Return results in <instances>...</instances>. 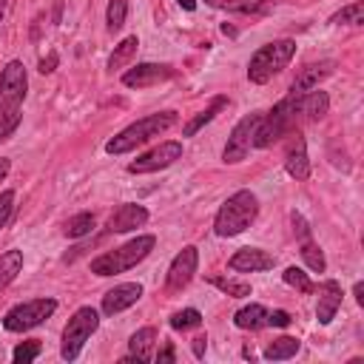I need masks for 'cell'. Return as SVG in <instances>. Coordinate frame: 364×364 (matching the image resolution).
Listing matches in <instances>:
<instances>
[{
  "mask_svg": "<svg viewBox=\"0 0 364 364\" xmlns=\"http://www.w3.org/2000/svg\"><path fill=\"white\" fill-rule=\"evenodd\" d=\"M29 91V74L20 60H9L0 71V143H6L23 120V100Z\"/></svg>",
  "mask_w": 364,
  "mask_h": 364,
  "instance_id": "cell-1",
  "label": "cell"
},
{
  "mask_svg": "<svg viewBox=\"0 0 364 364\" xmlns=\"http://www.w3.org/2000/svg\"><path fill=\"white\" fill-rule=\"evenodd\" d=\"M256 216H259V200L253 191L242 188L222 202V208L216 211V219H214V231L222 239L239 237L256 222Z\"/></svg>",
  "mask_w": 364,
  "mask_h": 364,
  "instance_id": "cell-2",
  "label": "cell"
},
{
  "mask_svg": "<svg viewBox=\"0 0 364 364\" xmlns=\"http://www.w3.org/2000/svg\"><path fill=\"white\" fill-rule=\"evenodd\" d=\"M299 120H304L299 94H288L282 103H276L267 114H262V120H259V125L253 131V148H267L273 143H279L285 134H290L296 128Z\"/></svg>",
  "mask_w": 364,
  "mask_h": 364,
  "instance_id": "cell-3",
  "label": "cell"
},
{
  "mask_svg": "<svg viewBox=\"0 0 364 364\" xmlns=\"http://www.w3.org/2000/svg\"><path fill=\"white\" fill-rule=\"evenodd\" d=\"M154 248H157V237L140 234L136 239H131L114 251H106L97 259H91V273H97V276H117V273H125V270L136 267L143 259H148Z\"/></svg>",
  "mask_w": 364,
  "mask_h": 364,
  "instance_id": "cell-4",
  "label": "cell"
},
{
  "mask_svg": "<svg viewBox=\"0 0 364 364\" xmlns=\"http://www.w3.org/2000/svg\"><path fill=\"white\" fill-rule=\"evenodd\" d=\"M176 122V111H157V114H148L143 120L131 122L128 128H122L120 134H114L111 140L106 143V151L108 154H128L134 151L136 146H143L148 140H154V136H160L162 131H168L171 125Z\"/></svg>",
  "mask_w": 364,
  "mask_h": 364,
  "instance_id": "cell-5",
  "label": "cell"
},
{
  "mask_svg": "<svg viewBox=\"0 0 364 364\" xmlns=\"http://www.w3.org/2000/svg\"><path fill=\"white\" fill-rule=\"evenodd\" d=\"M296 55V40L285 37V40H273V43H265L262 49H256V55L251 57L248 63V80L256 83V85H265L276 77Z\"/></svg>",
  "mask_w": 364,
  "mask_h": 364,
  "instance_id": "cell-6",
  "label": "cell"
},
{
  "mask_svg": "<svg viewBox=\"0 0 364 364\" xmlns=\"http://www.w3.org/2000/svg\"><path fill=\"white\" fill-rule=\"evenodd\" d=\"M100 328V313L94 307H80L74 310V316L69 318V325L63 330V342H60V356L66 361H74L83 350V344L97 333Z\"/></svg>",
  "mask_w": 364,
  "mask_h": 364,
  "instance_id": "cell-7",
  "label": "cell"
},
{
  "mask_svg": "<svg viewBox=\"0 0 364 364\" xmlns=\"http://www.w3.org/2000/svg\"><path fill=\"white\" fill-rule=\"evenodd\" d=\"M55 310H57L55 299H29V302H20V304H15V307L6 310L4 328L9 333H26V330L43 325Z\"/></svg>",
  "mask_w": 364,
  "mask_h": 364,
  "instance_id": "cell-8",
  "label": "cell"
},
{
  "mask_svg": "<svg viewBox=\"0 0 364 364\" xmlns=\"http://www.w3.org/2000/svg\"><path fill=\"white\" fill-rule=\"evenodd\" d=\"M259 120H262V114H248V117H242L234 125L231 136H227V143L222 148V162L237 165V162H242L251 154V148H253V131H256Z\"/></svg>",
  "mask_w": 364,
  "mask_h": 364,
  "instance_id": "cell-9",
  "label": "cell"
},
{
  "mask_svg": "<svg viewBox=\"0 0 364 364\" xmlns=\"http://www.w3.org/2000/svg\"><path fill=\"white\" fill-rule=\"evenodd\" d=\"M179 157H182V143L168 140V143H160L157 148H151L148 154L136 157L134 162H128V174H154V171L174 165Z\"/></svg>",
  "mask_w": 364,
  "mask_h": 364,
  "instance_id": "cell-10",
  "label": "cell"
},
{
  "mask_svg": "<svg viewBox=\"0 0 364 364\" xmlns=\"http://www.w3.org/2000/svg\"><path fill=\"white\" fill-rule=\"evenodd\" d=\"M197 267H200V251H197L194 245H186V248H182V251L174 256V262H171V267H168L165 288H168L171 293H179L182 288H188L191 279H194V273H197Z\"/></svg>",
  "mask_w": 364,
  "mask_h": 364,
  "instance_id": "cell-11",
  "label": "cell"
},
{
  "mask_svg": "<svg viewBox=\"0 0 364 364\" xmlns=\"http://www.w3.org/2000/svg\"><path fill=\"white\" fill-rule=\"evenodd\" d=\"M176 74L174 66L168 63H140V66H134L122 74V85L128 88H151V85H160L165 80H171Z\"/></svg>",
  "mask_w": 364,
  "mask_h": 364,
  "instance_id": "cell-12",
  "label": "cell"
},
{
  "mask_svg": "<svg viewBox=\"0 0 364 364\" xmlns=\"http://www.w3.org/2000/svg\"><path fill=\"white\" fill-rule=\"evenodd\" d=\"M148 222V211L136 202H122L106 222V231L108 234H128V231H136Z\"/></svg>",
  "mask_w": 364,
  "mask_h": 364,
  "instance_id": "cell-13",
  "label": "cell"
},
{
  "mask_svg": "<svg viewBox=\"0 0 364 364\" xmlns=\"http://www.w3.org/2000/svg\"><path fill=\"white\" fill-rule=\"evenodd\" d=\"M273 265H276V256H270L262 248H239L227 259V267L234 273H262V270H270Z\"/></svg>",
  "mask_w": 364,
  "mask_h": 364,
  "instance_id": "cell-14",
  "label": "cell"
},
{
  "mask_svg": "<svg viewBox=\"0 0 364 364\" xmlns=\"http://www.w3.org/2000/svg\"><path fill=\"white\" fill-rule=\"evenodd\" d=\"M140 299H143V285H140V282H122V285L111 288V290L103 296V313H106V316H117V313L134 307Z\"/></svg>",
  "mask_w": 364,
  "mask_h": 364,
  "instance_id": "cell-15",
  "label": "cell"
},
{
  "mask_svg": "<svg viewBox=\"0 0 364 364\" xmlns=\"http://www.w3.org/2000/svg\"><path fill=\"white\" fill-rule=\"evenodd\" d=\"M342 285L336 279H325L322 285H318V304H316V318L318 325H330L339 307H342Z\"/></svg>",
  "mask_w": 364,
  "mask_h": 364,
  "instance_id": "cell-16",
  "label": "cell"
},
{
  "mask_svg": "<svg viewBox=\"0 0 364 364\" xmlns=\"http://www.w3.org/2000/svg\"><path fill=\"white\" fill-rule=\"evenodd\" d=\"M285 171L293 176V179H299V182H304L307 176H310V160H307V146H304V140L296 134L293 136V143L288 146V154H285Z\"/></svg>",
  "mask_w": 364,
  "mask_h": 364,
  "instance_id": "cell-17",
  "label": "cell"
},
{
  "mask_svg": "<svg viewBox=\"0 0 364 364\" xmlns=\"http://www.w3.org/2000/svg\"><path fill=\"white\" fill-rule=\"evenodd\" d=\"M330 74H333V63H330V60L304 66V69L296 74L293 85H290V94H304V91H310V88H318V83H322L325 77H330Z\"/></svg>",
  "mask_w": 364,
  "mask_h": 364,
  "instance_id": "cell-18",
  "label": "cell"
},
{
  "mask_svg": "<svg viewBox=\"0 0 364 364\" xmlns=\"http://www.w3.org/2000/svg\"><path fill=\"white\" fill-rule=\"evenodd\" d=\"M154 344H157V328L136 330V333L128 339L131 353H128L122 361H125V364H128V361H151V358H154Z\"/></svg>",
  "mask_w": 364,
  "mask_h": 364,
  "instance_id": "cell-19",
  "label": "cell"
},
{
  "mask_svg": "<svg viewBox=\"0 0 364 364\" xmlns=\"http://www.w3.org/2000/svg\"><path fill=\"white\" fill-rule=\"evenodd\" d=\"M299 103H302V117L304 120H322L330 111L328 91H318V88H310V91H304V94H299Z\"/></svg>",
  "mask_w": 364,
  "mask_h": 364,
  "instance_id": "cell-20",
  "label": "cell"
},
{
  "mask_svg": "<svg viewBox=\"0 0 364 364\" xmlns=\"http://www.w3.org/2000/svg\"><path fill=\"white\" fill-rule=\"evenodd\" d=\"M225 108H227V97H214V103H211L205 111H200L194 120H188V125L182 128V136H197V131H202L208 122H214L216 114L225 111Z\"/></svg>",
  "mask_w": 364,
  "mask_h": 364,
  "instance_id": "cell-21",
  "label": "cell"
},
{
  "mask_svg": "<svg viewBox=\"0 0 364 364\" xmlns=\"http://www.w3.org/2000/svg\"><path fill=\"white\" fill-rule=\"evenodd\" d=\"M234 325H237L239 330H259V328L267 325V310H265L262 304H248V307L237 310Z\"/></svg>",
  "mask_w": 364,
  "mask_h": 364,
  "instance_id": "cell-22",
  "label": "cell"
},
{
  "mask_svg": "<svg viewBox=\"0 0 364 364\" xmlns=\"http://www.w3.org/2000/svg\"><path fill=\"white\" fill-rule=\"evenodd\" d=\"M20 270H23V251L15 248V251L0 253V290L9 288Z\"/></svg>",
  "mask_w": 364,
  "mask_h": 364,
  "instance_id": "cell-23",
  "label": "cell"
},
{
  "mask_svg": "<svg viewBox=\"0 0 364 364\" xmlns=\"http://www.w3.org/2000/svg\"><path fill=\"white\" fill-rule=\"evenodd\" d=\"M136 49H140V40H136V34L125 37L122 43H117L114 52H111V57H108V71H120L122 66H128V63L134 60Z\"/></svg>",
  "mask_w": 364,
  "mask_h": 364,
  "instance_id": "cell-24",
  "label": "cell"
},
{
  "mask_svg": "<svg viewBox=\"0 0 364 364\" xmlns=\"http://www.w3.org/2000/svg\"><path fill=\"white\" fill-rule=\"evenodd\" d=\"M296 353H299V339H293V336H279L265 347L267 361H285V358H293Z\"/></svg>",
  "mask_w": 364,
  "mask_h": 364,
  "instance_id": "cell-25",
  "label": "cell"
},
{
  "mask_svg": "<svg viewBox=\"0 0 364 364\" xmlns=\"http://www.w3.org/2000/svg\"><path fill=\"white\" fill-rule=\"evenodd\" d=\"M94 225H97L94 214L83 211V214H74V216L63 225V234H66L69 239H83V237H88L91 231H94Z\"/></svg>",
  "mask_w": 364,
  "mask_h": 364,
  "instance_id": "cell-26",
  "label": "cell"
},
{
  "mask_svg": "<svg viewBox=\"0 0 364 364\" xmlns=\"http://www.w3.org/2000/svg\"><path fill=\"white\" fill-rule=\"evenodd\" d=\"M302 259H304V265L313 270V273H325L328 270V259H325V253H322V248H318L313 239H302Z\"/></svg>",
  "mask_w": 364,
  "mask_h": 364,
  "instance_id": "cell-27",
  "label": "cell"
},
{
  "mask_svg": "<svg viewBox=\"0 0 364 364\" xmlns=\"http://www.w3.org/2000/svg\"><path fill=\"white\" fill-rule=\"evenodd\" d=\"M125 18H128V0H108V9H106V26L108 31H120L125 26Z\"/></svg>",
  "mask_w": 364,
  "mask_h": 364,
  "instance_id": "cell-28",
  "label": "cell"
},
{
  "mask_svg": "<svg viewBox=\"0 0 364 364\" xmlns=\"http://www.w3.org/2000/svg\"><path fill=\"white\" fill-rule=\"evenodd\" d=\"M330 23H336V26H361L364 23V4L361 0H356V4H350V6H344V9H339L333 18H330Z\"/></svg>",
  "mask_w": 364,
  "mask_h": 364,
  "instance_id": "cell-29",
  "label": "cell"
},
{
  "mask_svg": "<svg viewBox=\"0 0 364 364\" xmlns=\"http://www.w3.org/2000/svg\"><path fill=\"white\" fill-rule=\"evenodd\" d=\"M202 325V313L197 307H186V310H176L171 316V328L174 330H191V328H200Z\"/></svg>",
  "mask_w": 364,
  "mask_h": 364,
  "instance_id": "cell-30",
  "label": "cell"
},
{
  "mask_svg": "<svg viewBox=\"0 0 364 364\" xmlns=\"http://www.w3.org/2000/svg\"><path fill=\"white\" fill-rule=\"evenodd\" d=\"M282 279H285V285L296 288L299 293H313V290H316V288H313V282L307 279V273H304L302 267H296V265L285 267V273H282Z\"/></svg>",
  "mask_w": 364,
  "mask_h": 364,
  "instance_id": "cell-31",
  "label": "cell"
},
{
  "mask_svg": "<svg viewBox=\"0 0 364 364\" xmlns=\"http://www.w3.org/2000/svg\"><path fill=\"white\" fill-rule=\"evenodd\" d=\"M273 6H276V0H237V4L231 0V4H227V9L242 12V15H265Z\"/></svg>",
  "mask_w": 364,
  "mask_h": 364,
  "instance_id": "cell-32",
  "label": "cell"
},
{
  "mask_svg": "<svg viewBox=\"0 0 364 364\" xmlns=\"http://www.w3.org/2000/svg\"><path fill=\"white\" fill-rule=\"evenodd\" d=\"M222 293H227L231 299H245V296H251V285L248 282H234V279H211Z\"/></svg>",
  "mask_w": 364,
  "mask_h": 364,
  "instance_id": "cell-33",
  "label": "cell"
},
{
  "mask_svg": "<svg viewBox=\"0 0 364 364\" xmlns=\"http://www.w3.org/2000/svg\"><path fill=\"white\" fill-rule=\"evenodd\" d=\"M40 342L37 339H29V342H20L18 347H15V353H12V358L18 361V364H29V361H34L37 356H40Z\"/></svg>",
  "mask_w": 364,
  "mask_h": 364,
  "instance_id": "cell-34",
  "label": "cell"
},
{
  "mask_svg": "<svg viewBox=\"0 0 364 364\" xmlns=\"http://www.w3.org/2000/svg\"><path fill=\"white\" fill-rule=\"evenodd\" d=\"M12 211H15V191H4V194H0V231L6 227Z\"/></svg>",
  "mask_w": 364,
  "mask_h": 364,
  "instance_id": "cell-35",
  "label": "cell"
},
{
  "mask_svg": "<svg viewBox=\"0 0 364 364\" xmlns=\"http://www.w3.org/2000/svg\"><path fill=\"white\" fill-rule=\"evenodd\" d=\"M290 322H293V318H290L288 310H273V313H267V325H270V328H288Z\"/></svg>",
  "mask_w": 364,
  "mask_h": 364,
  "instance_id": "cell-36",
  "label": "cell"
},
{
  "mask_svg": "<svg viewBox=\"0 0 364 364\" xmlns=\"http://www.w3.org/2000/svg\"><path fill=\"white\" fill-rule=\"evenodd\" d=\"M154 361H157V364H174V361H176L174 344H165V347H162V350H160V353L154 356Z\"/></svg>",
  "mask_w": 364,
  "mask_h": 364,
  "instance_id": "cell-37",
  "label": "cell"
},
{
  "mask_svg": "<svg viewBox=\"0 0 364 364\" xmlns=\"http://www.w3.org/2000/svg\"><path fill=\"white\" fill-rule=\"evenodd\" d=\"M293 231L299 234V239H310V227H307V222L302 219V214H293Z\"/></svg>",
  "mask_w": 364,
  "mask_h": 364,
  "instance_id": "cell-38",
  "label": "cell"
},
{
  "mask_svg": "<svg viewBox=\"0 0 364 364\" xmlns=\"http://www.w3.org/2000/svg\"><path fill=\"white\" fill-rule=\"evenodd\" d=\"M191 347H194V356H197V358H202V356H205V350H208V336H205V333H200V336L194 339V344H191Z\"/></svg>",
  "mask_w": 364,
  "mask_h": 364,
  "instance_id": "cell-39",
  "label": "cell"
},
{
  "mask_svg": "<svg viewBox=\"0 0 364 364\" xmlns=\"http://www.w3.org/2000/svg\"><path fill=\"white\" fill-rule=\"evenodd\" d=\"M57 60H60V57H57L55 52H52L49 57H43V60H40V71H43V74H52V71H55V66H57Z\"/></svg>",
  "mask_w": 364,
  "mask_h": 364,
  "instance_id": "cell-40",
  "label": "cell"
},
{
  "mask_svg": "<svg viewBox=\"0 0 364 364\" xmlns=\"http://www.w3.org/2000/svg\"><path fill=\"white\" fill-rule=\"evenodd\" d=\"M9 168H12V162L6 160V157H0V182L6 179V174H9Z\"/></svg>",
  "mask_w": 364,
  "mask_h": 364,
  "instance_id": "cell-41",
  "label": "cell"
},
{
  "mask_svg": "<svg viewBox=\"0 0 364 364\" xmlns=\"http://www.w3.org/2000/svg\"><path fill=\"white\" fill-rule=\"evenodd\" d=\"M353 296H356V302H358V304H364V285H361V282H356V285H353Z\"/></svg>",
  "mask_w": 364,
  "mask_h": 364,
  "instance_id": "cell-42",
  "label": "cell"
},
{
  "mask_svg": "<svg viewBox=\"0 0 364 364\" xmlns=\"http://www.w3.org/2000/svg\"><path fill=\"white\" fill-rule=\"evenodd\" d=\"M208 6H214V9H227V4H231V0H205Z\"/></svg>",
  "mask_w": 364,
  "mask_h": 364,
  "instance_id": "cell-43",
  "label": "cell"
},
{
  "mask_svg": "<svg viewBox=\"0 0 364 364\" xmlns=\"http://www.w3.org/2000/svg\"><path fill=\"white\" fill-rule=\"evenodd\" d=\"M176 4L186 9V12H194V9H197V0H176Z\"/></svg>",
  "mask_w": 364,
  "mask_h": 364,
  "instance_id": "cell-44",
  "label": "cell"
},
{
  "mask_svg": "<svg viewBox=\"0 0 364 364\" xmlns=\"http://www.w3.org/2000/svg\"><path fill=\"white\" fill-rule=\"evenodd\" d=\"M4 12H6V0H0V20H4Z\"/></svg>",
  "mask_w": 364,
  "mask_h": 364,
  "instance_id": "cell-45",
  "label": "cell"
}]
</instances>
